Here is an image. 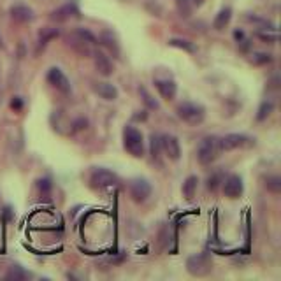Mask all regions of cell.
<instances>
[{
	"mask_svg": "<svg viewBox=\"0 0 281 281\" xmlns=\"http://www.w3.org/2000/svg\"><path fill=\"white\" fill-rule=\"evenodd\" d=\"M265 188L273 193H280L281 192V177L280 176H267L265 177Z\"/></svg>",
	"mask_w": 281,
	"mask_h": 281,
	"instance_id": "cell-25",
	"label": "cell"
},
{
	"mask_svg": "<svg viewBox=\"0 0 281 281\" xmlns=\"http://www.w3.org/2000/svg\"><path fill=\"white\" fill-rule=\"evenodd\" d=\"M258 37H260L262 40H267V42H278V34L276 32H273V34H265V32H258L257 34Z\"/></svg>",
	"mask_w": 281,
	"mask_h": 281,
	"instance_id": "cell-30",
	"label": "cell"
},
{
	"mask_svg": "<svg viewBox=\"0 0 281 281\" xmlns=\"http://www.w3.org/2000/svg\"><path fill=\"white\" fill-rule=\"evenodd\" d=\"M221 153L220 149V139L216 136H208L201 140L199 149H197V158L202 165L213 164L218 158V155Z\"/></svg>",
	"mask_w": 281,
	"mask_h": 281,
	"instance_id": "cell-1",
	"label": "cell"
},
{
	"mask_svg": "<svg viewBox=\"0 0 281 281\" xmlns=\"http://www.w3.org/2000/svg\"><path fill=\"white\" fill-rule=\"evenodd\" d=\"M248 140V137L243 136V134H227V136L220 139V149L221 151H232V149L246 146Z\"/></svg>",
	"mask_w": 281,
	"mask_h": 281,
	"instance_id": "cell-10",
	"label": "cell"
},
{
	"mask_svg": "<svg viewBox=\"0 0 281 281\" xmlns=\"http://www.w3.org/2000/svg\"><path fill=\"white\" fill-rule=\"evenodd\" d=\"M48 83L53 84L58 92L62 93H70V81H69V77L65 76L64 72H62V69L58 67H51L48 72Z\"/></svg>",
	"mask_w": 281,
	"mask_h": 281,
	"instance_id": "cell-9",
	"label": "cell"
},
{
	"mask_svg": "<svg viewBox=\"0 0 281 281\" xmlns=\"http://www.w3.org/2000/svg\"><path fill=\"white\" fill-rule=\"evenodd\" d=\"M274 111V104L271 101H264L258 107V114H257V120L258 121H264L271 116V112Z\"/></svg>",
	"mask_w": 281,
	"mask_h": 281,
	"instance_id": "cell-22",
	"label": "cell"
},
{
	"mask_svg": "<svg viewBox=\"0 0 281 281\" xmlns=\"http://www.w3.org/2000/svg\"><path fill=\"white\" fill-rule=\"evenodd\" d=\"M230 20H232V9H230V7H223L216 14V18H214L213 28H214V30H223V28L230 23Z\"/></svg>",
	"mask_w": 281,
	"mask_h": 281,
	"instance_id": "cell-17",
	"label": "cell"
},
{
	"mask_svg": "<svg viewBox=\"0 0 281 281\" xmlns=\"http://www.w3.org/2000/svg\"><path fill=\"white\" fill-rule=\"evenodd\" d=\"M58 35H60V32H58L56 28H42V32L39 34V46H37V51H40V49L48 44L49 40L56 39Z\"/></svg>",
	"mask_w": 281,
	"mask_h": 281,
	"instance_id": "cell-19",
	"label": "cell"
},
{
	"mask_svg": "<svg viewBox=\"0 0 281 281\" xmlns=\"http://www.w3.org/2000/svg\"><path fill=\"white\" fill-rule=\"evenodd\" d=\"M169 46L179 48V49H183V51H188V53H195V46H193L190 40H185V39H171L169 40Z\"/></svg>",
	"mask_w": 281,
	"mask_h": 281,
	"instance_id": "cell-24",
	"label": "cell"
},
{
	"mask_svg": "<svg viewBox=\"0 0 281 281\" xmlns=\"http://www.w3.org/2000/svg\"><path fill=\"white\" fill-rule=\"evenodd\" d=\"M271 60H273L271 55H265V53H258V55H255V58H253L255 64H269Z\"/></svg>",
	"mask_w": 281,
	"mask_h": 281,
	"instance_id": "cell-31",
	"label": "cell"
},
{
	"mask_svg": "<svg viewBox=\"0 0 281 281\" xmlns=\"http://www.w3.org/2000/svg\"><path fill=\"white\" fill-rule=\"evenodd\" d=\"M221 188H223L225 197L229 199H239L245 192V185H243L241 176L237 174H230V176L223 177V183H221Z\"/></svg>",
	"mask_w": 281,
	"mask_h": 281,
	"instance_id": "cell-6",
	"label": "cell"
},
{
	"mask_svg": "<svg viewBox=\"0 0 281 281\" xmlns=\"http://www.w3.org/2000/svg\"><path fill=\"white\" fill-rule=\"evenodd\" d=\"M101 42L111 51V55L114 56V58H120L121 49H120V44H118V39L114 37V34L109 32V30H104L101 35Z\"/></svg>",
	"mask_w": 281,
	"mask_h": 281,
	"instance_id": "cell-15",
	"label": "cell"
},
{
	"mask_svg": "<svg viewBox=\"0 0 281 281\" xmlns=\"http://www.w3.org/2000/svg\"><path fill=\"white\" fill-rule=\"evenodd\" d=\"M90 183H92L93 188L102 190V188H111V186L118 185V176L114 173H111L109 169L99 167L95 169L90 176Z\"/></svg>",
	"mask_w": 281,
	"mask_h": 281,
	"instance_id": "cell-5",
	"label": "cell"
},
{
	"mask_svg": "<svg viewBox=\"0 0 281 281\" xmlns=\"http://www.w3.org/2000/svg\"><path fill=\"white\" fill-rule=\"evenodd\" d=\"M234 39H236L237 42H243V40H245V32H243V30H236V32H234Z\"/></svg>",
	"mask_w": 281,
	"mask_h": 281,
	"instance_id": "cell-33",
	"label": "cell"
},
{
	"mask_svg": "<svg viewBox=\"0 0 281 281\" xmlns=\"http://www.w3.org/2000/svg\"><path fill=\"white\" fill-rule=\"evenodd\" d=\"M221 183H223V176H221L220 173H216V174H213V176L208 179V188L213 190V192H214V190H216L218 186L221 185Z\"/></svg>",
	"mask_w": 281,
	"mask_h": 281,
	"instance_id": "cell-28",
	"label": "cell"
},
{
	"mask_svg": "<svg viewBox=\"0 0 281 281\" xmlns=\"http://www.w3.org/2000/svg\"><path fill=\"white\" fill-rule=\"evenodd\" d=\"M149 149H151L153 158H155V160H158V157H160V151H162V142H160V137L155 136V134L149 137Z\"/></svg>",
	"mask_w": 281,
	"mask_h": 281,
	"instance_id": "cell-26",
	"label": "cell"
},
{
	"mask_svg": "<svg viewBox=\"0 0 281 281\" xmlns=\"http://www.w3.org/2000/svg\"><path fill=\"white\" fill-rule=\"evenodd\" d=\"M211 269H213V260H211L208 253H197V255H192L186 260V271L192 276L202 278L211 273Z\"/></svg>",
	"mask_w": 281,
	"mask_h": 281,
	"instance_id": "cell-4",
	"label": "cell"
},
{
	"mask_svg": "<svg viewBox=\"0 0 281 281\" xmlns=\"http://www.w3.org/2000/svg\"><path fill=\"white\" fill-rule=\"evenodd\" d=\"M197 186H199V177L197 176H188L183 183V197L186 201H193V197L197 193Z\"/></svg>",
	"mask_w": 281,
	"mask_h": 281,
	"instance_id": "cell-18",
	"label": "cell"
},
{
	"mask_svg": "<svg viewBox=\"0 0 281 281\" xmlns=\"http://www.w3.org/2000/svg\"><path fill=\"white\" fill-rule=\"evenodd\" d=\"M0 48H4V42H2V37H0Z\"/></svg>",
	"mask_w": 281,
	"mask_h": 281,
	"instance_id": "cell-35",
	"label": "cell"
},
{
	"mask_svg": "<svg viewBox=\"0 0 281 281\" xmlns=\"http://www.w3.org/2000/svg\"><path fill=\"white\" fill-rule=\"evenodd\" d=\"M139 95H140V99H142V102H144L148 109H155V111H157V109L160 107V105H158V102L155 101L151 95H149V92L144 88V86H139Z\"/></svg>",
	"mask_w": 281,
	"mask_h": 281,
	"instance_id": "cell-23",
	"label": "cell"
},
{
	"mask_svg": "<svg viewBox=\"0 0 281 281\" xmlns=\"http://www.w3.org/2000/svg\"><path fill=\"white\" fill-rule=\"evenodd\" d=\"M149 195H151V185H149L146 179H140V177H137V179H134L132 183H130V197H132L136 202H146L149 199Z\"/></svg>",
	"mask_w": 281,
	"mask_h": 281,
	"instance_id": "cell-8",
	"label": "cell"
},
{
	"mask_svg": "<svg viewBox=\"0 0 281 281\" xmlns=\"http://www.w3.org/2000/svg\"><path fill=\"white\" fill-rule=\"evenodd\" d=\"M160 142H162V151L165 153V157L169 160L177 162L181 158V146H179V140H177L176 136H171V134H165V136L160 137Z\"/></svg>",
	"mask_w": 281,
	"mask_h": 281,
	"instance_id": "cell-7",
	"label": "cell"
},
{
	"mask_svg": "<svg viewBox=\"0 0 281 281\" xmlns=\"http://www.w3.org/2000/svg\"><path fill=\"white\" fill-rule=\"evenodd\" d=\"M93 90L99 97H102L104 101H116L118 99V88L112 83L107 81H99L93 84Z\"/></svg>",
	"mask_w": 281,
	"mask_h": 281,
	"instance_id": "cell-12",
	"label": "cell"
},
{
	"mask_svg": "<svg viewBox=\"0 0 281 281\" xmlns=\"http://www.w3.org/2000/svg\"><path fill=\"white\" fill-rule=\"evenodd\" d=\"M190 2H192V5H193V7H201V5L204 4L206 0H190Z\"/></svg>",
	"mask_w": 281,
	"mask_h": 281,
	"instance_id": "cell-34",
	"label": "cell"
},
{
	"mask_svg": "<svg viewBox=\"0 0 281 281\" xmlns=\"http://www.w3.org/2000/svg\"><path fill=\"white\" fill-rule=\"evenodd\" d=\"M93 60H95V69L97 72L102 74V76H111L114 72L112 69V62L109 60V56H105L102 51H93Z\"/></svg>",
	"mask_w": 281,
	"mask_h": 281,
	"instance_id": "cell-13",
	"label": "cell"
},
{
	"mask_svg": "<svg viewBox=\"0 0 281 281\" xmlns=\"http://www.w3.org/2000/svg\"><path fill=\"white\" fill-rule=\"evenodd\" d=\"M123 146L136 158H140L144 155V139H142V134L136 127H132V125H127L123 129Z\"/></svg>",
	"mask_w": 281,
	"mask_h": 281,
	"instance_id": "cell-2",
	"label": "cell"
},
{
	"mask_svg": "<svg viewBox=\"0 0 281 281\" xmlns=\"http://www.w3.org/2000/svg\"><path fill=\"white\" fill-rule=\"evenodd\" d=\"M176 114L188 125H201L206 118V109L195 102H181L176 107Z\"/></svg>",
	"mask_w": 281,
	"mask_h": 281,
	"instance_id": "cell-3",
	"label": "cell"
},
{
	"mask_svg": "<svg viewBox=\"0 0 281 281\" xmlns=\"http://www.w3.org/2000/svg\"><path fill=\"white\" fill-rule=\"evenodd\" d=\"M30 276H32V274L28 273V271H25L23 267H20V265H12L11 269H9V273L5 274V280L21 281V280H28Z\"/></svg>",
	"mask_w": 281,
	"mask_h": 281,
	"instance_id": "cell-21",
	"label": "cell"
},
{
	"mask_svg": "<svg viewBox=\"0 0 281 281\" xmlns=\"http://www.w3.org/2000/svg\"><path fill=\"white\" fill-rule=\"evenodd\" d=\"M11 109H14V111H21V109H23V101H21V97H12Z\"/></svg>",
	"mask_w": 281,
	"mask_h": 281,
	"instance_id": "cell-32",
	"label": "cell"
},
{
	"mask_svg": "<svg viewBox=\"0 0 281 281\" xmlns=\"http://www.w3.org/2000/svg\"><path fill=\"white\" fill-rule=\"evenodd\" d=\"M155 86L165 101H173L177 93V84L173 79H155Z\"/></svg>",
	"mask_w": 281,
	"mask_h": 281,
	"instance_id": "cell-14",
	"label": "cell"
},
{
	"mask_svg": "<svg viewBox=\"0 0 281 281\" xmlns=\"http://www.w3.org/2000/svg\"><path fill=\"white\" fill-rule=\"evenodd\" d=\"M51 179L49 177H42V179L37 181V188L40 190V193H49V190H51Z\"/></svg>",
	"mask_w": 281,
	"mask_h": 281,
	"instance_id": "cell-29",
	"label": "cell"
},
{
	"mask_svg": "<svg viewBox=\"0 0 281 281\" xmlns=\"http://www.w3.org/2000/svg\"><path fill=\"white\" fill-rule=\"evenodd\" d=\"M176 5H177V11H179L181 16L188 18L192 14V2L190 0H176Z\"/></svg>",
	"mask_w": 281,
	"mask_h": 281,
	"instance_id": "cell-27",
	"label": "cell"
},
{
	"mask_svg": "<svg viewBox=\"0 0 281 281\" xmlns=\"http://www.w3.org/2000/svg\"><path fill=\"white\" fill-rule=\"evenodd\" d=\"M74 37L77 39L79 44H97V37L90 30H86V28H77L76 32H74Z\"/></svg>",
	"mask_w": 281,
	"mask_h": 281,
	"instance_id": "cell-20",
	"label": "cell"
},
{
	"mask_svg": "<svg viewBox=\"0 0 281 281\" xmlns=\"http://www.w3.org/2000/svg\"><path fill=\"white\" fill-rule=\"evenodd\" d=\"M72 16H79V11H77V7L74 4L62 5L60 9H56V11L51 12V20L55 21H65Z\"/></svg>",
	"mask_w": 281,
	"mask_h": 281,
	"instance_id": "cell-16",
	"label": "cell"
},
{
	"mask_svg": "<svg viewBox=\"0 0 281 281\" xmlns=\"http://www.w3.org/2000/svg\"><path fill=\"white\" fill-rule=\"evenodd\" d=\"M9 12H11L12 20L18 21V23H28V21H34V18H35L34 9L25 4H14Z\"/></svg>",
	"mask_w": 281,
	"mask_h": 281,
	"instance_id": "cell-11",
	"label": "cell"
}]
</instances>
